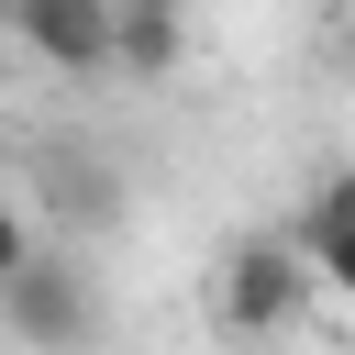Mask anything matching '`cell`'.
<instances>
[{
  "mask_svg": "<svg viewBox=\"0 0 355 355\" xmlns=\"http://www.w3.org/2000/svg\"><path fill=\"white\" fill-rule=\"evenodd\" d=\"M311 300H322V277H311L300 233H233V244L211 255V322H222L233 344H277V333H300Z\"/></svg>",
  "mask_w": 355,
  "mask_h": 355,
  "instance_id": "1",
  "label": "cell"
},
{
  "mask_svg": "<svg viewBox=\"0 0 355 355\" xmlns=\"http://www.w3.org/2000/svg\"><path fill=\"white\" fill-rule=\"evenodd\" d=\"M0 333H11L22 355H89V344H100V288H89V266L55 255V244H33L22 266H0Z\"/></svg>",
  "mask_w": 355,
  "mask_h": 355,
  "instance_id": "2",
  "label": "cell"
},
{
  "mask_svg": "<svg viewBox=\"0 0 355 355\" xmlns=\"http://www.w3.org/2000/svg\"><path fill=\"white\" fill-rule=\"evenodd\" d=\"M111 22H122V0H0V33H11L44 78H122Z\"/></svg>",
  "mask_w": 355,
  "mask_h": 355,
  "instance_id": "3",
  "label": "cell"
},
{
  "mask_svg": "<svg viewBox=\"0 0 355 355\" xmlns=\"http://www.w3.org/2000/svg\"><path fill=\"white\" fill-rule=\"evenodd\" d=\"M111 55H122V78H133V89L178 78V55H189V11H178V0H122V22H111Z\"/></svg>",
  "mask_w": 355,
  "mask_h": 355,
  "instance_id": "4",
  "label": "cell"
},
{
  "mask_svg": "<svg viewBox=\"0 0 355 355\" xmlns=\"http://www.w3.org/2000/svg\"><path fill=\"white\" fill-rule=\"evenodd\" d=\"M300 255H311V277H322V300H355V222H333V233H311Z\"/></svg>",
  "mask_w": 355,
  "mask_h": 355,
  "instance_id": "5",
  "label": "cell"
},
{
  "mask_svg": "<svg viewBox=\"0 0 355 355\" xmlns=\"http://www.w3.org/2000/svg\"><path fill=\"white\" fill-rule=\"evenodd\" d=\"M333 222H355V166H333V178H322V189L300 200V222H288V233L311 244V233H333Z\"/></svg>",
  "mask_w": 355,
  "mask_h": 355,
  "instance_id": "6",
  "label": "cell"
},
{
  "mask_svg": "<svg viewBox=\"0 0 355 355\" xmlns=\"http://www.w3.org/2000/svg\"><path fill=\"white\" fill-rule=\"evenodd\" d=\"M33 244H44V233H33V211H22V189L0 178V266H22Z\"/></svg>",
  "mask_w": 355,
  "mask_h": 355,
  "instance_id": "7",
  "label": "cell"
},
{
  "mask_svg": "<svg viewBox=\"0 0 355 355\" xmlns=\"http://www.w3.org/2000/svg\"><path fill=\"white\" fill-rule=\"evenodd\" d=\"M333 55H344V67H355V22H344V44H333Z\"/></svg>",
  "mask_w": 355,
  "mask_h": 355,
  "instance_id": "8",
  "label": "cell"
}]
</instances>
